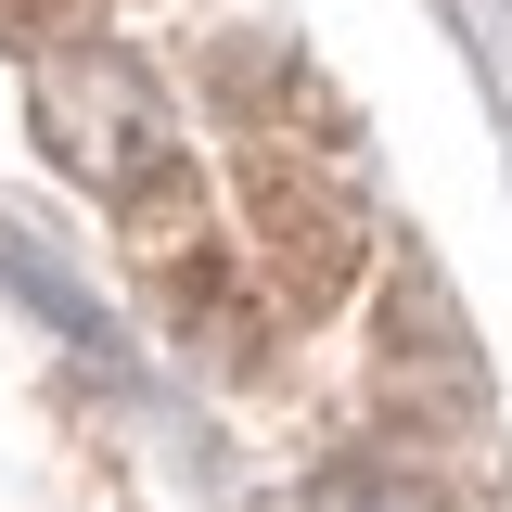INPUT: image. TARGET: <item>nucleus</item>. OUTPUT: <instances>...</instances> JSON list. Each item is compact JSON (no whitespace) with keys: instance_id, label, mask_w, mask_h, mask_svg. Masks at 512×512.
Instances as JSON below:
<instances>
[{"instance_id":"nucleus-2","label":"nucleus","mask_w":512,"mask_h":512,"mask_svg":"<svg viewBox=\"0 0 512 512\" xmlns=\"http://www.w3.org/2000/svg\"><path fill=\"white\" fill-rule=\"evenodd\" d=\"M308 512H436V487L423 474H384V461H333L308 487Z\"/></svg>"},{"instance_id":"nucleus-1","label":"nucleus","mask_w":512,"mask_h":512,"mask_svg":"<svg viewBox=\"0 0 512 512\" xmlns=\"http://www.w3.org/2000/svg\"><path fill=\"white\" fill-rule=\"evenodd\" d=\"M39 141H52L103 205H128V218H141V205H180V128L154 103V77L116 64V52L39 64Z\"/></svg>"}]
</instances>
